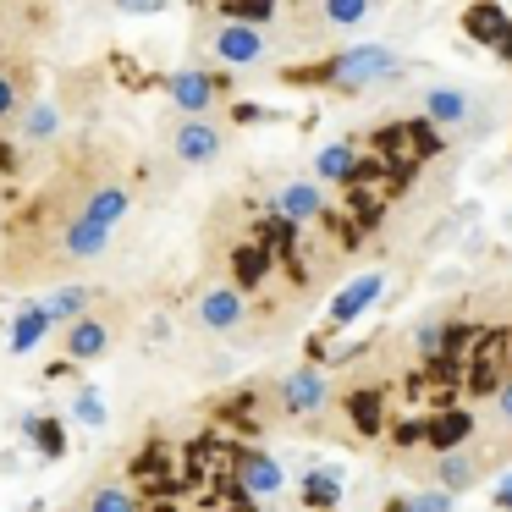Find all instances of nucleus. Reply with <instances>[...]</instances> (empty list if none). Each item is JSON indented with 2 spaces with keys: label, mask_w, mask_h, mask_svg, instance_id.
Listing matches in <instances>:
<instances>
[{
  "label": "nucleus",
  "mask_w": 512,
  "mask_h": 512,
  "mask_svg": "<svg viewBox=\"0 0 512 512\" xmlns=\"http://www.w3.org/2000/svg\"><path fill=\"white\" fill-rule=\"evenodd\" d=\"M314 78H320V83H336V89H369V83L397 78V56H391L386 45H353V50H342V56L325 61Z\"/></svg>",
  "instance_id": "1"
},
{
  "label": "nucleus",
  "mask_w": 512,
  "mask_h": 512,
  "mask_svg": "<svg viewBox=\"0 0 512 512\" xmlns=\"http://www.w3.org/2000/svg\"><path fill=\"white\" fill-rule=\"evenodd\" d=\"M325 391H331V386H325V375L303 364V369H292V375H281L276 397H281V408H287V413H298V419H303V413L325 408Z\"/></svg>",
  "instance_id": "2"
},
{
  "label": "nucleus",
  "mask_w": 512,
  "mask_h": 512,
  "mask_svg": "<svg viewBox=\"0 0 512 512\" xmlns=\"http://www.w3.org/2000/svg\"><path fill=\"white\" fill-rule=\"evenodd\" d=\"M281 463L270 452H237V496H276Z\"/></svg>",
  "instance_id": "3"
},
{
  "label": "nucleus",
  "mask_w": 512,
  "mask_h": 512,
  "mask_svg": "<svg viewBox=\"0 0 512 512\" xmlns=\"http://www.w3.org/2000/svg\"><path fill=\"white\" fill-rule=\"evenodd\" d=\"M171 144H177V160H188V166H204V160L221 155V133H215L204 116H188V122L171 133Z\"/></svg>",
  "instance_id": "4"
},
{
  "label": "nucleus",
  "mask_w": 512,
  "mask_h": 512,
  "mask_svg": "<svg viewBox=\"0 0 512 512\" xmlns=\"http://www.w3.org/2000/svg\"><path fill=\"white\" fill-rule=\"evenodd\" d=\"M243 292L237 287H210L199 298V325L204 331H237V325H243Z\"/></svg>",
  "instance_id": "5"
},
{
  "label": "nucleus",
  "mask_w": 512,
  "mask_h": 512,
  "mask_svg": "<svg viewBox=\"0 0 512 512\" xmlns=\"http://www.w3.org/2000/svg\"><path fill=\"white\" fill-rule=\"evenodd\" d=\"M215 56H221L226 67H254V61L265 56V39L248 23H226L221 34H215Z\"/></svg>",
  "instance_id": "6"
},
{
  "label": "nucleus",
  "mask_w": 512,
  "mask_h": 512,
  "mask_svg": "<svg viewBox=\"0 0 512 512\" xmlns=\"http://www.w3.org/2000/svg\"><path fill=\"white\" fill-rule=\"evenodd\" d=\"M105 248H111V226L83 221V215H72V221L61 226V254L67 259H100Z\"/></svg>",
  "instance_id": "7"
},
{
  "label": "nucleus",
  "mask_w": 512,
  "mask_h": 512,
  "mask_svg": "<svg viewBox=\"0 0 512 512\" xmlns=\"http://www.w3.org/2000/svg\"><path fill=\"white\" fill-rule=\"evenodd\" d=\"M380 292H386V276H375V270H369V276H358V281H347V287L336 292V303H331V325H353L358 314L380 298Z\"/></svg>",
  "instance_id": "8"
},
{
  "label": "nucleus",
  "mask_w": 512,
  "mask_h": 512,
  "mask_svg": "<svg viewBox=\"0 0 512 512\" xmlns=\"http://www.w3.org/2000/svg\"><path fill=\"white\" fill-rule=\"evenodd\" d=\"M127 204H133V193H127L122 182H100L78 215H83V221H100V226H111V232H116V221L127 215Z\"/></svg>",
  "instance_id": "9"
},
{
  "label": "nucleus",
  "mask_w": 512,
  "mask_h": 512,
  "mask_svg": "<svg viewBox=\"0 0 512 512\" xmlns=\"http://www.w3.org/2000/svg\"><path fill=\"white\" fill-rule=\"evenodd\" d=\"M479 474H485V468H479V457L463 452V446L435 457V479H441V490H452V496H463L468 485H479Z\"/></svg>",
  "instance_id": "10"
},
{
  "label": "nucleus",
  "mask_w": 512,
  "mask_h": 512,
  "mask_svg": "<svg viewBox=\"0 0 512 512\" xmlns=\"http://www.w3.org/2000/svg\"><path fill=\"white\" fill-rule=\"evenodd\" d=\"M325 210V193L314 188V182H287V188L276 193V215H287V221H309V215Z\"/></svg>",
  "instance_id": "11"
},
{
  "label": "nucleus",
  "mask_w": 512,
  "mask_h": 512,
  "mask_svg": "<svg viewBox=\"0 0 512 512\" xmlns=\"http://www.w3.org/2000/svg\"><path fill=\"white\" fill-rule=\"evenodd\" d=\"M105 347H111V325L94 320V314H83V320L67 331V353L78 358V364H83V358H100Z\"/></svg>",
  "instance_id": "12"
},
{
  "label": "nucleus",
  "mask_w": 512,
  "mask_h": 512,
  "mask_svg": "<svg viewBox=\"0 0 512 512\" xmlns=\"http://www.w3.org/2000/svg\"><path fill=\"white\" fill-rule=\"evenodd\" d=\"M468 111H474V100H468L463 89H430V94H424V116H430V122H441V127L468 122Z\"/></svg>",
  "instance_id": "13"
},
{
  "label": "nucleus",
  "mask_w": 512,
  "mask_h": 512,
  "mask_svg": "<svg viewBox=\"0 0 512 512\" xmlns=\"http://www.w3.org/2000/svg\"><path fill=\"white\" fill-rule=\"evenodd\" d=\"M171 100H177L188 116H199V111H210L215 83L204 78V72H177V78H171Z\"/></svg>",
  "instance_id": "14"
},
{
  "label": "nucleus",
  "mask_w": 512,
  "mask_h": 512,
  "mask_svg": "<svg viewBox=\"0 0 512 512\" xmlns=\"http://www.w3.org/2000/svg\"><path fill=\"white\" fill-rule=\"evenodd\" d=\"M463 23H468V34L485 39V45H501V34L512 28V23H507V12H501V6H490V0H479V6L463 17Z\"/></svg>",
  "instance_id": "15"
},
{
  "label": "nucleus",
  "mask_w": 512,
  "mask_h": 512,
  "mask_svg": "<svg viewBox=\"0 0 512 512\" xmlns=\"http://www.w3.org/2000/svg\"><path fill=\"white\" fill-rule=\"evenodd\" d=\"M50 314H45V303H39V309H23L17 314V325H12V353H28V347H39V336L50 331Z\"/></svg>",
  "instance_id": "16"
},
{
  "label": "nucleus",
  "mask_w": 512,
  "mask_h": 512,
  "mask_svg": "<svg viewBox=\"0 0 512 512\" xmlns=\"http://www.w3.org/2000/svg\"><path fill=\"white\" fill-rule=\"evenodd\" d=\"M314 166H320L325 182H353L358 177V160H353V149H347V144H325Z\"/></svg>",
  "instance_id": "17"
},
{
  "label": "nucleus",
  "mask_w": 512,
  "mask_h": 512,
  "mask_svg": "<svg viewBox=\"0 0 512 512\" xmlns=\"http://www.w3.org/2000/svg\"><path fill=\"white\" fill-rule=\"evenodd\" d=\"M468 424H474V419H468V413H457V408H446V413H441V419H435V424H430V441H435V446H441V452H457V441H463V435H468Z\"/></svg>",
  "instance_id": "18"
},
{
  "label": "nucleus",
  "mask_w": 512,
  "mask_h": 512,
  "mask_svg": "<svg viewBox=\"0 0 512 512\" xmlns=\"http://www.w3.org/2000/svg\"><path fill=\"white\" fill-rule=\"evenodd\" d=\"M83 303H89V292H83V287H61V292H50V298H45V314H50V320H72V325H78L83 320Z\"/></svg>",
  "instance_id": "19"
},
{
  "label": "nucleus",
  "mask_w": 512,
  "mask_h": 512,
  "mask_svg": "<svg viewBox=\"0 0 512 512\" xmlns=\"http://www.w3.org/2000/svg\"><path fill=\"white\" fill-rule=\"evenodd\" d=\"M303 501H309V507H336V501H342V479L336 474H309L303 479Z\"/></svg>",
  "instance_id": "20"
},
{
  "label": "nucleus",
  "mask_w": 512,
  "mask_h": 512,
  "mask_svg": "<svg viewBox=\"0 0 512 512\" xmlns=\"http://www.w3.org/2000/svg\"><path fill=\"white\" fill-rule=\"evenodd\" d=\"M292 243H298V221H287V215H276V221L259 226V248H265V254H270V248H281V254H287Z\"/></svg>",
  "instance_id": "21"
},
{
  "label": "nucleus",
  "mask_w": 512,
  "mask_h": 512,
  "mask_svg": "<svg viewBox=\"0 0 512 512\" xmlns=\"http://www.w3.org/2000/svg\"><path fill=\"white\" fill-rule=\"evenodd\" d=\"M237 281H248V287H254V281H265V265H270V254L265 248H237Z\"/></svg>",
  "instance_id": "22"
},
{
  "label": "nucleus",
  "mask_w": 512,
  "mask_h": 512,
  "mask_svg": "<svg viewBox=\"0 0 512 512\" xmlns=\"http://www.w3.org/2000/svg\"><path fill=\"white\" fill-rule=\"evenodd\" d=\"M23 430L34 435L39 446H45V457H61V452H67V435H61V424H39V419H23Z\"/></svg>",
  "instance_id": "23"
},
{
  "label": "nucleus",
  "mask_w": 512,
  "mask_h": 512,
  "mask_svg": "<svg viewBox=\"0 0 512 512\" xmlns=\"http://www.w3.org/2000/svg\"><path fill=\"white\" fill-rule=\"evenodd\" d=\"M89 512H138V507H133V490H122V485H105V490H94Z\"/></svg>",
  "instance_id": "24"
},
{
  "label": "nucleus",
  "mask_w": 512,
  "mask_h": 512,
  "mask_svg": "<svg viewBox=\"0 0 512 512\" xmlns=\"http://www.w3.org/2000/svg\"><path fill=\"white\" fill-rule=\"evenodd\" d=\"M402 512H452V490H419V496H402Z\"/></svg>",
  "instance_id": "25"
},
{
  "label": "nucleus",
  "mask_w": 512,
  "mask_h": 512,
  "mask_svg": "<svg viewBox=\"0 0 512 512\" xmlns=\"http://www.w3.org/2000/svg\"><path fill=\"white\" fill-rule=\"evenodd\" d=\"M353 424H358V430H375V424H380V397H375V391H358V397H353Z\"/></svg>",
  "instance_id": "26"
},
{
  "label": "nucleus",
  "mask_w": 512,
  "mask_h": 512,
  "mask_svg": "<svg viewBox=\"0 0 512 512\" xmlns=\"http://www.w3.org/2000/svg\"><path fill=\"white\" fill-rule=\"evenodd\" d=\"M325 17L331 23H358V17H369V0H325Z\"/></svg>",
  "instance_id": "27"
},
{
  "label": "nucleus",
  "mask_w": 512,
  "mask_h": 512,
  "mask_svg": "<svg viewBox=\"0 0 512 512\" xmlns=\"http://www.w3.org/2000/svg\"><path fill=\"white\" fill-rule=\"evenodd\" d=\"M270 12H276V0H232V17H243V23H265Z\"/></svg>",
  "instance_id": "28"
},
{
  "label": "nucleus",
  "mask_w": 512,
  "mask_h": 512,
  "mask_svg": "<svg viewBox=\"0 0 512 512\" xmlns=\"http://www.w3.org/2000/svg\"><path fill=\"white\" fill-rule=\"evenodd\" d=\"M78 419L94 424V430L105 424V397H100V391H83V397H78Z\"/></svg>",
  "instance_id": "29"
},
{
  "label": "nucleus",
  "mask_w": 512,
  "mask_h": 512,
  "mask_svg": "<svg viewBox=\"0 0 512 512\" xmlns=\"http://www.w3.org/2000/svg\"><path fill=\"white\" fill-rule=\"evenodd\" d=\"M50 127H56V111H50V105H34V111H28V138H45Z\"/></svg>",
  "instance_id": "30"
},
{
  "label": "nucleus",
  "mask_w": 512,
  "mask_h": 512,
  "mask_svg": "<svg viewBox=\"0 0 512 512\" xmlns=\"http://www.w3.org/2000/svg\"><path fill=\"white\" fill-rule=\"evenodd\" d=\"M413 342H419V353H435V347H441V325H419Z\"/></svg>",
  "instance_id": "31"
},
{
  "label": "nucleus",
  "mask_w": 512,
  "mask_h": 512,
  "mask_svg": "<svg viewBox=\"0 0 512 512\" xmlns=\"http://www.w3.org/2000/svg\"><path fill=\"white\" fill-rule=\"evenodd\" d=\"M12 111H17V83L0 78V116H12Z\"/></svg>",
  "instance_id": "32"
},
{
  "label": "nucleus",
  "mask_w": 512,
  "mask_h": 512,
  "mask_svg": "<svg viewBox=\"0 0 512 512\" xmlns=\"http://www.w3.org/2000/svg\"><path fill=\"white\" fill-rule=\"evenodd\" d=\"M116 6H122V12H133V17H144V12H160L166 0H116Z\"/></svg>",
  "instance_id": "33"
},
{
  "label": "nucleus",
  "mask_w": 512,
  "mask_h": 512,
  "mask_svg": "<svg viewBox=\"0 0 512 512\" xmlns=\"http://www.w3.org/2000/svg\"><path fill=\"white\" fill-rule=\"evenodd\" d=\"M496 413H501V424H512V380L496 391Z\"/></svg>",
  "instance_id": "34"
},
{
  "label": "nucleus",
  "mask_w": 512,
  "mask_h": 512,
  "mask_svg": "<svg viewBox=\"0 0 512 512\" xmlns=\"http://www.w3.org/2000/svg\"><path fill=\"white\" fill-rule=\"evenodd\" d=\"M496 507H507V512H512V474H507V479H496Z\"/></svg>",
  "instance_id": "35"
},
{
  "label": "nucleus",
  "mask_w": 512,
  "mask_h": 512,
  "mask_svg": "<svg viewBox=\"0 0 512 512\" xmlns=\"http://www.w3.org/2000/svg\"><path fill=\"white\" fill-rule=\"evenodd\" d=\"M496 50H501V56L512 61V28H507V34H501V45H496Z\"/></svg>",
  "instance_id": "36"
}]
</instances>
